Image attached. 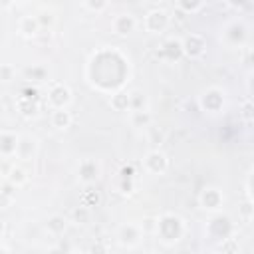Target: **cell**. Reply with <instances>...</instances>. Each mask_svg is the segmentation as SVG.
<instances>
[{
	"label": "cell",
	"mask_w": 254,
	"mask_h": 254,
	"mask_svg": "<svg viewBox=\"0 0 254 254\" xmlns=\"http://www.w3.org/2000/svg\"><path fill=\"white\" fill-rule=\"evenodd\" d=\"M135 24L137 22H135V18L131 14H119V16L113 18V32L117 36H125V34L135 30Z\"/></svg>",
	"instance_id": "cell-8"
},
{
	"label": "cell",
	"mask_w": 254,
	"mask_h": 254,
	"mask_svg": "<svg viewBox=\"0 0 254 254\" xmlns=\"http://www.w3.org/2000/svg\"><path fill=\"white\" fill-rule=\"evenodd\" d=\"M187 12H183V10H177L175 14H173V18L169 16V22H173V24H177V26H185L187 24Z\"/></svg>",
	"instance_id": "cell-24"
},
{
	"label": "cell",
	"mask_w": 254,
	"mask_h": 254,
	"mask_svg": "<svg viewBox=\"0 0 254 254\" xmlns=\"http://www.w3.org/2000/svg\"><path fill=\"white\" fill-rule=\"evenodd\" d=\"M85 6L93 12H101L107 6V0H85Z\"/></svg>",
	"instance_id": "cell-25"
},
{
	"label": "cell",
	"mask_w": 254,
	"mask_h": 254,
	"mask_svg": "<svg viewBox=\"0 0 254 254\" xmlns=\"http://www.w3.org/2000/svg\"><path fill=\"white\" fill-rule=\"evenodd\" d=\"M109 103H111V107H113L115 111H125V109H129V93L117 91V93L111 95Z\"/></svg>",
	"instance_id": "cell-18"
},
{
	"label": "cell",
	"mask_w": 254,
	"mask_h": 254,
	"mask_svg": "<svg viewBox=\"0 0 254 254\" xmlns=\"http://www.w3.org/2000/svg\"><path fill=\"white\" fill-rule=\"evenodd\" d=\"M48 230L50 232H54V234H60V232H64L65 230V218L64 216H60V214H56V216H52L50 220H48Z\"/></svg>",
	"instance_id": "cell-19"
},
{
	"label": "cell",
	"mask_w": 254,
	"mask_h": 254,
	"mask_svg": "<svg viewBox=\"0 0 254 254\" xmlns=\"http://www.w3.org/2000/svg\"><path fill=\"white\" fill-rule=\"evenodd\" d=\"M18 111H20L24 117H34V115L38 113V103L32 101V97L24 95V97L18 99Z\"/></svg>",
	"instance_id": "cell-15"
},
{
	"label": "cell",
	"mask_w": 254,
	"mask_h": 254,
	"mask_svg": "<svg viewBox=\"0 0 254 254\" xmlns=\"http://www.w3.org/2000/svg\"><path fill=\"white\" fill-rule=\"evenodd\" d=\"M181 48H183V54H187L189 58H198L202 56L206 44H204V38L198 36V34H189L183 42H181Z\"/></svg>",
	"instance_id": "cell-2"
},
{
	"label": "cell",
	"mask_w": 254,
	"mask_h": 254,
	"mask_svg": "<svg viewBox=\"0 0 254 254\" xmlns=\"http://www.w3.org/2000/svg\"><path fill=\"white\" fill-rule=\"evenodd\" d=\"M145 26H147V30L153 32V34L163 32V30L169 26V16H167V12H165V10H153V12H149L147 18H145Z\"/></svg>",
	"instance_id": "cell-6"
},
{
	"label": "cell",
	"mask_w": 254,
	"mask_h": 254,
	"mask_svg": "<svg viewBox=\"0 0 254 254\" xmlns=\"http://www.w3.org/2000/svg\"><path fill=\"white\" fill-rule=\"evenodd\" d=\"M250 210H252V200H246V204L242 206V214H244V218H246V220H250V218H252Z\"/></svg>",
	"instance_id": "cell-28"
},
{
	"label": "cell",
	"mask_w": 254,
	"mask_h": 254,
	"mask_svg": "<svg viewBox=\"0 0 254 254\" xmlns=\"http://www.w3.org/2000/svg\"><path fill=\"white\" fill-rule=\"evenodd\" d=\"M2 232H4V220L0 218V234H2Z\"/></svg>",
	"instance_id": "cell-29"
},
{
	"label": "cell",
	"mask_w": 254,
	"mask_h": 254,
	"mask_svg": "<svg viewBox=\"0 0 254 254\" xmlns=\"http://www.w3.org/2000/svg\"><path fill=\"white\" fill-rule=\"evenodd\" d=\"M202 6V0H179V10L183 12H196Z\"/></svg>",
	"instance_id": "cell-20"
},
{
	"label": "cell",
	"mask_w": 254,
	"mask_h": 254,
	"mask_svg": "<svg viewBox=\"0 0 254 254\" xmlns=\"http://www.w3.org/2000/svg\"><path fill=\"white\" fill-rule=\"evenodd\" d=\"M167 165H169L167 155H165L163 151H159V149H153V151L145 157V169H147L149 173H153V175L165 173V171H167Z\"/></svg>",
	"instance_id": "cell-3"
},
{
	"label": "cell",
	"mask_w": 254,
	"mask_h": 254,
	"mask_svg": "<svg viewBox=\"0 0 254 254\" xmlns=\"http://www.w3.org/2000/svg\"><path fill=\"white\" fill-rule=\"evenodd\" d=\"M36 153V141L32 137H18V145H16V155L20 159H30Z\"/></svg>",
	"instance_id": "cell-10"
},
{
	"label": "cell",
	"mask_w": 254,
	"mask_h": 254,
	"mask_svg": "<svg viewBox=\"0 0 254 254\" xmlns=\"http://www.w3.org/2000/svg\"><path fill=\"white\" fill-rule=\"evenodd\" d=\"M131 123H133V127H139V129L149 127L151 125V113L147 109H137L131 113Z\"/></svg>",
	"instance_id": "cell-16"
},
{
	"label": "cell",
	"mask_w": 254,
	"mask_h": 254,
	"mask_svg": "<svg viewBox=\"0 0 254 254\" xmlns=\"http://www.w3.org/2000/svg\"><path fill=\"white\" fill-rule=\"evenodd\" d=\"M73 218L79 220V222H85V220L89 218V206L81 204L79 208H75V210H73Z\"/></svg>",
	"instance_id": "cell-23"
},
{
	"label": "cell",
	"mask_w": 254,
	"mask_h": 254,
	"mask_svg": "<svg viewBox=\"0 0 254 254\" xmlns=\"http://www.w3.org/2000/svg\"><path fill=\"white\" fill-rule=\"evenodd\" d=\"M0 250H8V248H4V246H0Z\"/></svg>",
	"instance_id": "cell-31"
},
{
	"label": "cell",
	"mask_w": 254,
	"mask_h": 254,
	"mask_svg": "<svg viewBox=\"0 0 254 254\" xmlns=\"http://www.w3.org/2000/svg\"><path fill=\"white\" fill-rule=\"evenodd\" d=\"M0 79L10 81L12 79V65H0Z\"/></svg>",
	"instance_id": "cell-26"
},
{
	"label": "cell",
	"mask_w": 254,
	"mask_h": 254,
	"mask_svg": "<svg viewBox=\"0 0 254 254\" xmlns=\"http://www.w3.org/2000/svg\"><path fill=\"white\" fill-rule=\"evenodd\" d=\"M224 2H226L230 8H236V10H240V8H244V6H246L250 0H224Z\"/></svg>",
	"instance_id": "cell-27"
},
{
	"label": "cell",
	"mask_w": 254,
	"mask_h": 254,
	"mask_svg": "<svg viewBox=\"0 0 254 254\" xmlns=\"http://www.w3.org/2000/svg\"><path fill=\"white\" fill-rule=\"evenodd\" d=\"M52 125L56 129H67L71 125V113L65 107L54 109V113H52Z\"/></svg>",
	"instance_id": "cell-13"
},
{
	"label": "cell",
	"mask_w": 254,
	"mask_h": 254,
	"mask_svg": "<svg viewBox=\"0 0 254 254\" xmlns=\"http://www.w3.org/2000/svg\"><path fill=\"white\" fill-rule=\"evenodd\" d=\"M157 230L161 232V236L165 240H179L181 232H183V220L179 216H173V214H167L159 220L157 224Z\"/></svg>",
	"instance_id": "cell-1"
},
{
	"label": "cell",
	"mask_w": 254,
	"mask_h": 254,
	"mask_svg": "<svg viewBox=\"0 0 254 254\" xmlns=\"http://www.w3.org/2000/svg\"><path fill=\"white\" fill-rule=\"evenodd\" d=\"M16 145H18V135L12 133H0V153L10 157L16 155Z\"/></svg>",
	"instance_id": "cell-14"
},
{
	"label": "cell",
	"mask_w": 254,
	"mask_h": 254,
	"mask_svg": "<svg viewBox=\"0 0 254 254\" xmlns=\"http://www.w3.org/2000/svg\"><path fill=\"white\" fill-rule=\"evenodd\" d=\"M99 177V167L95 165V161H83L79 165V179L83 183H93Z\"/></svg>",
	"instance_id": "cell-11"
},
{
	"label": "cell",
	"mask_w": 254,
	"mask_h": 254,
	"mask_svg": "<svg viewBox=\"0 0 254 254\" xmlns=\"http://www.w3.org/2000/svg\"><path fill=\"white\" fill-rule=\"evenodd\" d=\"M69 99H71V93H69V89H67L64 83H54V85H52V89H50V93H48V101H50V105H52L54 109L65 107V105L69 103Z\"/></svg>",
	"instance_id": "cell-4"
},
{
	"label": "cell",
	"mask_w": 254,
	"mask_h": 254,
	"mask_svg": "<svg viewBox=\"0 0 254 254\" xmlns=\"http://www.w3.org/2000/svg\"><path fill=\"white\" fill-rule=\"evenodd\" d=\"M139 238H141L139 226H135V224H125V226H121V230H119V240H121V244L135 246V244L139 242Z\"/></svg>",
	"instance_id": "cell-9"
},
{
	"label": "cell",
	"mask_w": 254,
	"mask_h": 254,
	"mask_svg": "<svg viewBox=\"0 0 254 254\" xmlns=\"http://www.w3.org/2000/svg\"><path fill=\"white\" fill-rule=\"evenodd\" d=\"M238 115H240V119H242L246 125H252V119H254V117H252V103H250V99H246V101H244L242 111H240Z\"/></svg>",
	"instance_id": "cell-21"
},
{
	"label": "cell",
	"mask_w": 254,
	"mask_h": 254,
	"mask_svg": "<svg viewBox=\"0 0 254 254\" xmlns=\"http://www.w3.org/2000/svg\"><path fill=\"white\" fill-rule=\"evenodd\" d=\"M8 183H10L12 187H22V185H26V183H28L26 171H24L22 167H12L10 173H8Z\"/></svg>",
	"instance_id": "cell-17"
},
{
	"label": "cell",
	"mask_w": 254,
	"mask_h": 254,
	"mask_svg": "<svg viewBox=\"0 0 254 254\" xmlns=\"http://www.w3.org/2000/svg\"><path fill=\"white\" fill-rule=\"evenodd\" d=\"M222 202H224V196H222V192H220L218 189H214V187L204 189L202 194H200V206H202L204 210H218V208L222 206Z\"/></svg>",
	"instance_id": "cell-5"
},
{
	"label": "cell",
	"mask_w": 254,
	"mask_h": 254,
	"mask_svg": "<svg viewBox=\"0 0 254 254\" xmlns=\"http://www.w3.org/2000/svg\"><path fill=\"white\" fill-rule=\"evenodd\" d=\"M149 129V141L153 143V145H161L163 143V139H165V135H163V131H157V127H147Z\"/></svg>",
	"instance_id": "cell-22"
},
{
	"label": "cell",
	"mask_w": 254,
	"mask_h": 254,
	"mask_svg": "<svg viewBox=\"0 0 254 254\" xmlns=\"http://www.w3.org/2000/svg\"><path fill=\"white\" fill-rule=\"evenodd\" d=\"M222 103H224V95H222V91L216 89V87L206 89V91L200 95V105H202V109H206V111H218V109L222 107Z\"/></svg>",
	"instance_id": "cell-7"
},
{
	"label": "cell",
	"mask_w": 254,
	"mask_h": 254,
	"mask_svg": "<svg viewBox=\"0 0 254 254\" xmlns=\"http://www.w3.org/2000/svg\"><path fill=\"white\" fill-rule=\"evenodd\" d=\"M18 30H20V34H22V36L32 38V36H36V34H38V30H40V22H38V18H34V16H26V18H22V20H20Z\"/></svg>",
	"instance_id": "cell-12"
},
{
	"label": "cell",
	"mask_w": 254,
	"mask_h": 254,
	"mask_svg": "<svg viewBox=\"0 0 254 254\" xmlns=\"http://www.w3.org/2000/svg\"><path fill=\"white\" fill-rule=\"evenodd\" d=\"M14 2H26V0H14Z\"/></svg>",
	"instance_id": "cell-30"
}]
</instances>
